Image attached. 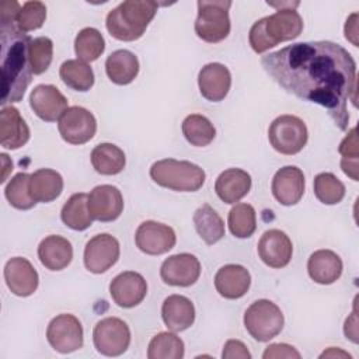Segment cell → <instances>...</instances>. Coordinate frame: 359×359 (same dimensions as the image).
Listing matches in <instances>:
<instances>
[{"label": "cell", "mask_w": 359, "mask_h": 359, "mask_svg": "<svg viewBox=\"0 0 359 359\" xmlns=\"http://www.w3.org/2000/svg\"><path fill=\"white\" fill-rule=\"evenodd\" d=\"M261 65L287 93L324 107L341 130L348 128L356 63L345 48L330 41L299 42L262 56Z\"/></svg>", "instance_id": "cell-1"}, {"label": "cell", "mask_w": 359, "mask_h": 359, "mask_svg": "<svg viewBox=\"0 0 359 359\" xmlns=\"http://www.w3.org/2000/svg\"><path fill=\"white\" fill-rule=\"evenodd\" d=\"M29 42L31 38L15 25L1 27V105L18 102L32 80Z\"/></svg>", "instance_id": "cell-2"}, {"label": "cell", "mask_w": 359, "mask_h": 359, "mask_svg": "<svg viewBox=\"0 0 359 359\" xmlns=\"http://www.w3.org/2000/svg\"><path fill=\"white\" fill-rule=\"evenodd\" d=\"M303 31V20L294 8H279L272 15L255 21L248 41L255 53H264L280 42L297 38Z\"/></svg>", "instance_id": "cell-3"}, {"label": "cell", "mask_w": 359, "mask_h": 359, "mask_svg": "<svg viewBox=\"0 0 359 359\" xmlns=\"http://www.w3.org/2000/svg\"><path fill=\"white\" fill-rule=\"evenodd\" d=\"M158 8L156 1L126 0L107 14L105 27L111 36L118 41H136L139 39Z\"/></svg>", "instance_id": "cell-4"}, {"label": "cell", "mask_w": 359, "mask_h": 359, "mask_svg": "<svg viewBox=\"0 0 359 359\" xmlns=\"http://www.w3.org/2000/svg\"><path fill=\"white\" fill-rule=\"evenodd\" d=\"M150 177L157 185L178 192H195L205 184V171L199 165L175 158L153 163Z\"/></svg>", "instance_id": "cell-5"}, {"label": "cell", "mask_w": 359, "mask_h": 359, "mask_svg": "<svg viewBox=\"0 0 359 359\" xmlns=\"http://www.w3.org/2000/svg\"><path fill=\"white\" fill-rule=\"evenodd\" d=\"M198 17L195 21L196 35L209 43H216L226 39L230 34L229 8L231 1H206L199 0Z\"/></svg>", "instance_id": "cell-6"}, {"label": "cell", "mask_w": 359, "mask_h": 359, "mask_svg": "<svg viewBox=\"0 0 359 359\" xmlns=\"http://www.w3.org/2000/svg\"><path fill=\"white\" fill-rule=\"evenodd\" d=\"M283 314L271 300L261 299L254 302L244 313V327L258 342H268L283 328Z\"/></svg>", "instance_id": "cell-7"}, {"label": "cell", "mask_w": 359, "mask_h": 359, "mask_svg": "<svg viewBox=\"0 0 359 359\" xmlns=\"http://www.w3.org/2000/svg\"><path fill=\"white\" fill-rule=\"evenodd\" d=\"M271 146L280 154L293 156L303 150L307 143V126L299 116L280 115L272 121L268 129Z\"/></svg>", "instance_id": "cell-8"}, {"label": "cell", "mask_w": 359, "mask_h": 359, "mask_svg": "<svg viewBox=\"0 0 359 359\" xmlns=\"http://www.w3.org/2000/svg\"><path fill=\"white\" fill-rule=\"evenodd\" d=\"M95 349L104 356H119L129 348L130 330L118 317H105L98 321L93 331Z\"/></svg>", "instance_id": "cell-9"}, {"label": "cell", "mask_w": 359, "mask_h": 359, "mask_svg": "<svg viewBox=\"0 0 359 359\" xmlns=\"http://www.w3.org/2000/svg\"><path fill=\"white\" fill-rule=\"evenodd\" d=\"M62 139L70 144H84L91 140L97 132L95 116L86 108L69 107L57 122Z\"/></svg>", "instance_id": "cell-10"}, {"label": "cell", "mask_w": 359, "mask_h": 359, "mask_svg": "<svg viewBox=\"0 0 359 359\" xmlns=\"http://www.w3.org/2000/svg\"><path fill=\"white\" fill-rule=\"evenodd\" d=\"M49 345L60 353H72L83 346V325L73 314H59L46 328Z\"/></svg>", "instance_id": "cell-11"}, {"label": "cell", "mask_w": 359, "mask_h": 359, "mask_svg": "<svg viewBox=\"0 0 359 359\" xmlns=\"http://www.w3.org/2000/svg\"><path fill=\"white\" fill-rule=\"evenodd\" d=\"M119 258V243L108 234L101 233L90 238L84 248V265L93 273L107 272Z\"/></svg>", "instance_id": "cell-12"}, {"label": "cell", "mask_w": 359, "mask_h": 359, "mask_svg": "<svg viewBox=\"0 0 359 359\" xmlns=\"http://www.w3.org/2000/svg\"><path fill=\"white\" fill-rule=\"evenodd\" d=\"M177 237L174 230L163 223L146 220L139 224L135 243L136 247L147 255H161L168 252L175 245Z\"/></svg>", "instance_id": "cell-13"}, {"label": "cell", "mask_w": 359, "mask_h": 359, "mask_svg": "<svg viewBox=\"0 0 359 359\" xmlns=\"http://www.w3.org/2000/svg\"><path fill=\"white\" fill-rule=\"evenodd\" d=\"M201 275L199 259L188 252H181L164 259L160 268V276L170 286L188 287L194 285Z\"/></svg>", "instance_id": "cell-14"}, {"label": "cell", "mask_w": 359, "mask_h": 359, "mask_svg": "<svg viewBox=\"0 0 359 359\" xmlns=\"http://www.w3.org/2000/svg\"><path fill=\"white\" fill-rule=\"evenodd\" d=\"M87 205L94 220L114 222L123 210V198L116 187L104 184L93 188L88 194Z\"/></svg>", "instance_id": "cell-15"}, {"label": "cell", "mask_w": 359, "mask_h": 359, "mask_svg": "<svg viewBox=\"0 0 359 359\" xmlns=\"http://www.w3.org/2000/svg\"><path fill=\"white\" fill-rule=\"evenodd\" d=\"M147 293L144 278L133 271H125L116 275L109 283L112 300L123 309H132L143 302Z\"/></svg>", "instance_id": "cell-16"}, {"label": "cell", "mask_w": 359, "mask_h": 359, "mask_svg": "<svg viewBox=\"0 0 359 359\" xmlns=\"http://www.w3.org/2000/svg\"><path fill=\"white\" fill-rule=\"evenodd\" d=\"M29 107L45 122L60 119L67 107L66 97L52 84H38L29 95Z\"/></svg>", "instance_id": "cell-17"}, {"label": "cell", "mask_w": 359, "mask_h": 359, "mask_svg": "<svg viewBox=\"0 0 359 359\" xmlns=\"http://www.w3.org/2000/svg\"><path fill=\"white\" fill-rule=\"evenodd\" d=\"M293 254V245L289 236L279 230L271 229L266 230L258 241V255L262 262L271 268H283L286 266Z\"/></svg>", "instance_id": "cell-18"}, {"label": "cell", "mask_w": 359, "mask_h": 359, "mask_svg": "<svg viewBox=\"0 0 359 359\" xmlns=\"http://www.w3.org/2000/svg\"><path fill=\"white\" fill-rule=\"evenodd\" d=\"M304 174L296 165H286L278 170L272 178V195L283 206L296 205L304 194Z\"/></svg>", "instance_id": "cell-19"}, {"label": "cell", "mask_w": 359, "mask_h": 359, "mask_svg": "<svg viewBox=\"0 0 359 359\" xmlns=\"http://www.w3.org/2000/svg\"><path fill=\"white\" fill-rule=\"evenodd\" d=\"M4 279L11 293L20 297L31 296L39 283L36 269L22 257H14L6 262Z\"/></svg>", "instance_id": "cell-20"}, {"label": "cell", "mask_w": 359, "mask_h": 359, "mask_svg": "<svg viewBox=\"0 0 359 359\" xmlns=\"http://www.w3.org/2000/svg\"><path fill=\"white\" fill-rule=\"evenodd\" d=\"M198 86L202 97L208 101H222L231 86L230 70L222 63H208L198 74Z\"/></svg>", "instance_id": "cell-21"}, {"label": "cell", "mask_w": 359, "mask_h": 359, "mask_svg": "<svg viewBox=\"0 0 359 359\" xmlns=\"http://www.w3.org/2000/svg\"><path fill=\"white\" fill-rule=\"evenodd\" d=\"M251 285V275L247 268L237 264H227L222 266L215 275V287L224 299L243 297Z\"/></svg>", "instance_id": "cell-22"}, {"label": "cell", "mask_w": 359, "mask_h": 359, "mask_svg": "<svg viewBox=\"0 0 359 359\" xmlns=\"http://www.w3.org/2000/svg\"><path fill=\"white\" fill-rule=\"evenodd\" d=\"M29 140V128L20 115V111L13 107H3L0 112V143L4 149L15 150L22 147Z\"/></svg>", "instance_id": "cell-23"}, {"label": "cell", "mask_w": 359, "mask_h": 359, "mask_svg": "<svg viewBox=\"0 0 359 359\" xmlns=\"http://www.w3.org/2000/svg\"><path fill=\"white\" fill-rule=\"evenodd\" d=\"M161 317L168 330L174 332L185 331L195 321L194 303L182 294H171L161 306Z\"/></svg>", "instance_id": "cell-24"}, {"label": "cell", "mask_w": 359, "mask_h": 359, "mask_svg": "<svg viewBox=\"0 0 359 359\" xmlns=\"http://www.w3.org/2000/svg\"><path fill=\"white\" fill-rule=\"evenodd\" d=\"M251 189V175L241 168H227L216 178L215 191L224 203L241 201Z\"/></svg>", "instance_id": "cell-25"}, {"label": "cell", "mask_w": 359, "mask_h": 359, "mask_svg": "<svg viewBox=\"0 0 359 359\" xmlns=\"http://www.w3.org/2000/svg\"><path fill=\"white\" fill-rule=\"evenodd\" d=\"M38 258L49 271H62L73 259V247L62 236H48L38 245Z\"/></svg>", "instance_id": "cell-26"}, {"label": "cell", "mask_w": 359, "mask_h": 359, "mask_svg": "<svg viewBox=\"0 0 359 359\" xmlns=\"http://www.w3.org/2000/svg\"><path fill=\"white\" fill-rule=\"evenodd\" d=\"M309 276L320 285H331L342 273V259L331 250L314 251L307 261Z\"/></svg>", "instance_id": "cell-27"}, {"label": "cell", "mask_w": 359, "mask_h": 359, "mask_svg": "<svg viewBox=\"0 0 359 359\" xmlns=\"http://www.w3.org/2000/svg\"><path fill=\"white\" fill-rule=\"evenodd\" d=\"M105 72L112 83L126 86L136 79L139 73V60L130 50L118 49L107 57Z\"/></svg>", "instance_id": "cell-28"}, {"label": "cell", "mask_w": 359, "mask_h": 359, "mask_svg": "<svg viewBox=\"0 0 359 359\" xmlns=\"http://www.w3.org/2000/svg\"><path fill=\"white\" fill-rule=\"evenodd\" d=\"M63 191L62 175L52 168H39L29 178V194L35 202H52Z\"/></svg>", "instance_id": "cell-29"}, {"label": "cell", "mask_w": 359, "mask_h": 359, "mask_svg": "<svg viewBox=\"0 0 359 359\" xmlns=\"http://www.w3.org/2000/svg\"><path fill=\"white\" fill-rule=\"evenodd\" d=\"M192 219L196 233L208 245H212L223 238L224 222L210 205L203 203L199 206L195 210Z\"/></svg>", "instance_id": "cell-30"}, {"label": "cell", "mask_w": 359, "mask_h": 359, "mask_svg": "<svg viewBox=\"0 0 359 359\" xmlns=\"http://www.w3.org/2000/svg\"><path fill=\"white\" fill-rule=\"evenodd\" d=\"M91 164L94 170L102 175L119 174L126 164L125 153L112 143H100L91 151Z\"/></svg>", "instance_id": "cell-31"}, {"label": "cell", "mask_w": 359, "mask_h": 359, "mask_svg": "<svg viewBox=\"0 0 359 359\" xmlns=\"http://www.w3.org/2000/svg\"><path fill=\"white\" fill-rule=\"evenodd\" d=\"M88 195L84 192L73 194L63 205L60 212L62 222L72 230L83 231L93 224V217L88 212Z\"/></svg>", "instance_id": "cell-32"}, {"label": "cell", "mask_w": 359, "mask_h": 359, "mask_svg": "<svg viewBox=\"0 0 359 359\" xmlns=\"http://www.w3.org/2000/svg\"><path fill=\"white\" fill-rule=\"evenodd\" d=\"M62 81L76 91H88L94 84V72L80 59H69L59 69Z\"/></svg>", "instance_id": "cell-33"}, {"label": "cell", "mask_w": 359, "mask_h": 359, "mask_svg": "<svg viewBox=\"0 0 359 359\" xmlns=\"http://www.w3.org/2000/svg\"><path fill=\"white\" fill-rule=\"evenodd\" d=\"M182 133L188 143L196 147H203L213 142L216 129L206 116L191 114L182 121Z\"/></svg>", "instance_id": "cell-34"}, {"label": "cell", "mask_w": 359, "mask_h": 359, "mask_svg": "<svg viewBox=\"0 0 359 359\" xmlns=\"http://www.w3.org/2000/svg\"><path fill=\"white\" fill-rule=\"evenodd\" d=\"M184 342L174 332H158L147 348L149 359H181L184 358Z\"/></svg>", "instance_id": "cell-35"}, {"label": "cell", "mask_w": 359, "mask_h": 359, "mask_svg": "<svg viewBox=\"0 0 359 359\" xmlns=\"http://www.w3.org/2000/svg\"><path fill=\"white\" fill-rule=\"evenodd\" d=\"M105 49V41L101 32L95 28L87 27L83 28L74 39V52L77 59L83 62H94L97 60Z\"/></svg>", "instance_id": "cell-36"}, {"label": "cell", "mask_w": 359, "mask_h": 359, "mask_svg": "<svg viewBox=\"0 0 359 359\" xmlns=\"http://www.w3.org/2000/svg\"><path fill=\"white\" fill-rule=\"evenodd\" d=\"M227 224L230 233L237 238H248L257 229L255 209L250 203H237L229 212Z\"/></svg>", "instance_id": "cell-37"}, {"label": "cell", "mask_w": 359, "mask_h": 359, "mask_svg": "<svg viewBox=\"0 0 359 359\" xmlns=\"http://www.w3.org/2000/svg\"><path fill=\"white\" fill-rule=\"evenodd\" d=\"M29 178L31 174L18 172L7 184L4 195L11 206L20 210H28L35 206V201L29 194Z\"/></svg>", "instance_id": "cell-38"}, {"label": "cell", "mask_w": 359, "mask_h": 359, "mask_svg": "<svg viewBox=\"0 0 359 359\" xmlns=\"http://www.w3.org/2000/svg\"><path fill=\"white\" fill-rule=\"evenodd\" d=\"M314 195L324 205H337L345 196V185L332 172H320L314 178Z\"/></svg>", "instance_id": "cell-39"}, {"label": "cell", "mask_w": 359, "mask_h": 359, "mask_svg": "<svg viewBox=\"0 0 359 359\" xmlns=\"http://www.w3.org/2000/svg\"><path fill=\"white\" fill-rule=\"evenodd\" d=\"M53 56V42L48 36H38L31 39L28 48V57L32 74H42L50 66Z\"/></svg>", "instance_id": "cell-40"}, {"label": "cell", "mask_w": 359, "mask_h": 359, "mask_svg": "<svg viewBox=\"0 0 359 359\" xmlns=\"http://www.w3.org/2000/svg\"><path fill=\"white\" fill-rule=\"evenodd\" d=\"M358 129L352 128L348 135L344 137L341 142L338 151L342 156L341 158V168L342 171L351 177L353 181L359 180L358 175V158H359V151H358Z\"/></svg>", "instance_id": "cell-41"}, {"label": "cell", "mask_w": 359, "mask_h": 359, "mask_svg": "<svg viewBox=\"0 0 359 359\" xmlns=\"http://www.w3.org/2000/svg\"><path fill=\"white\" fill-rule=\"evenodd\" d=\"M46 18V6L42 1H25L17 15L15 27L21 32H29L41 28Z\"/></svg>", "instance_id": "cell-42"}, {"label": "cell", "mask_w": 359, "mask_h": 359, "mask_svg": "<svg viewBox=\"0 0 359 359\" xmlns=\"http://www.w3.org/2000/svg\"><path fill=\"white\" fill-rule=\"evenodd\" d=\"M264 359H279V358H294L300 359V352L294 346L287 344H271L262 353Z\"/></svg>", "instance_id": "cell-43"}, {"label": "cell", "mask_w": 359, "mask_h": 359, "mask_svg": "<svg viewBox=\"0 0 359 359\" xmlns=\"http://www.w3.org/2000/svg\"><path fill=\"white\" fill-rule=\"evenodd\" d=\"M223 359H250L251 353L248 352L247 346L238 341V339H229L224 344L223 352H222Z\"/></svg>", "instance_id": "cell-44"}, {"label": "cell", "mask_w": 359, "mask_h": 359, "mask_svg": "<svg viewBox=\"0 0 359 359\" xmlns=\"http://www.w3.org/2000/svg\"><path fill=\"white\" fill-rule=\"evenodd\" d=\"M21 10L20 3L11 0H4L0 4V21H1V27H7V25H15L17 21V15Z\"/></svg>", "instance_id": "cell-45"}, {"label": "cell", "mask_w": 359, "mask_h": 359, "mask_svg": "<svg viewBox=\"0 0 359 359\" xmlns=\"http://www.w3.org/2000/svg\"><path fill=\"white\" fill-rule=\"evenodd\" d=\"M345 38L352 42L353 46H358V13L349 15L345 22Z\"/></svg>", "instance_id": "cell-46"}, {"label": "cell", "mask_w": 359, "mask_h": 359, "mask_svg": "<svg viewBox=\"0 0 359 359\" xmlns=\"http://www.w3.org/2000/svg\"><path fill=\"white\" fill-rule=\"evenodd\" d=\"M345 337L352 341L353 344H358V320H356V310L353 309L352 314L346 318L344 325Z\"/></svg>", "instance_id": "cell-47"}, {"label": "cell", "mask_w": 359, "mask_h": 359, "mask_svg": "<svg viewBox=\"0 0 359 359\" xmlns=\"http://www.w3.org/2000/svg\"><path fill=\"white\" fill-rule=\"evenodd\" d=\"M338 358V356H341V358H351V355L348 353V352H344V351H341V349H335V348H330L328 351H324L321 355H320V358Z\"/></svg>", "instance_id": "cell-48"}]
</instances>
